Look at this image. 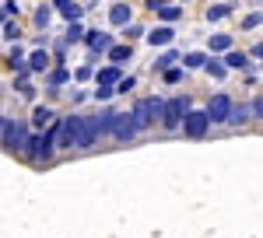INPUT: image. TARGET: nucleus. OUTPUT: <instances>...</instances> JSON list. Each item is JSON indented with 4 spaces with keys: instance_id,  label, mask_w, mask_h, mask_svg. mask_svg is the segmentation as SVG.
I'll return each mask as SVG.
<instances>
[{
    "instance_id": "16",
    "label": "nucleus",
    "mask_w": 263,
    "mask_h": 238,
    "mask_svg": "<svg viewBox=\"0 0 263 238\" xmlns=\"http://www.w3.org/2000/svg\"><path fill=\"white\" fill-rule=\"evenodd\" d=\"M28 63H32V70H46V67H49V56H46V49L32 53V60H28Z\"/></svg>"
},
{
    "instance_id": "33",
    "label": "nucleus",
    "mask_w": 263,
    "mask_h": 238,
    "mask_svg": "<svg viewBox=\"0 0 263 238\" xmlns=\"http://www.w3.org/2000/svg\"><path fill=\"white\" fill-rule=\"evenodd\" d=\"M253 56H263V42H256V46H253Z\"/></svg>"
},
{
    "instance_id": "34",
    "label": "nucleus",
    "mask_w": 263,
    "mask_h": 238,
    "mask_svg": "<svg viewBox=\"0 0 263 238\" xmlns=\"http://www.w3.org/2000/svg\"><path fill=\"white\" fill-rule=\"evenodd\" d=\"M256 112H260V116H263V98H260V102H256Z\"/></svg>"
},
{
    "instance_id": "11",
    "label": "nucleus",
    "mask_w": 263,
    "mask_h": 238,
    "mask_svg": "<svg viewBox=\"0 0 263 238\" xmlns=\"http://www.w3.org/2000/svg\"><path fill=\"white\" fill-rule=\"evenodd\" d=\"M53 4L60 7V14H63L67 21H78V18H81V7H78L74 0H53Z\"/></svg>"
},
{
    "instance_id": "26",
    "label": "nucleus",
    "mask_w": 263,
    "mask_h": 238,
    "mask_svg": "<svg viewBox=\"0 0 263 238\" xmlns=\"http://www.w3.org/2000/svg\"><path fill=\"white\" fill-rule=\"evenodd\" d=\"M63 81H67V70H63V67H60V70H57V74H53V77H49V84H53V88H60Z\"/></svg>"
},
{
    "instance_id": "8",
    "label": "nucleus",
    "mask_w": 263,
    "mask_h": 238,
    "mask_svg": "<svg viewBox=\"0 0 263 238\" xmlns=\"http://www.w3.org/2000/svg\"><path fill=\"white\" fill-rule=\"evenodd\" d=\"M182 126H186V133H190V137H203V133H207V126H211V116H207V112H190Z\"/></svg>"
},
{
    "instance_id": "14",
    "label": "nucleus",
    "mask_w": 263,
    "mask_h": 238,
    "mask_svg": "<svg viewBox=\"0 0 263 238\" xmlns=\"http://www.w3.org/2000/svg\"><path fill=\"white\" fill-rule=\"evenodd\" d=\"M158 14H162L165 21H179V18H182V7H176V4H165Z\"/></svg>"
},
{
    "instance_id": "2",
    "label": "nucleus",
    "mask_w": 263,
    "mask_h": 238,
    "mask_svg": "<svg viewBox=\"0 0 263 238\" xmlns=\"http://www.w3.org/2000/svg\"><path fill=\"white\" fill-rule=\"evenodd\" d=\"M193 109H190V98H168L165 102V109H162V123L168 126V130H176V126H182L186 123V116H190Z\"/></svg>"
},
{
    "instance_id": "23",
    "label": "nucleus",
    "mask_w": 263,
    "mask_h": 238,
    "mask_svg": "<svg viewBox=\"0 0 263 238\" xmlns=\"http://www.w3.org/2000/svg\"><path fill=\"white\" fill-rule=\"evenodd\" d=\"M35 25H39V28H49V11H46V7L35 11Z\"/></svg>"
},
{
    "instance_id": "17",
    "label": "nucleus",
    "mask_w": 263,
    "mask_h": 238,
    "mask_svg": "<svg viewBox=\"0 0 263 238\" xmlns=\"http://www.w3.org/2000/svg\"><path fill=\"white\" fill-rule=\"evenodd\" d=\"M49 119H53V112H49V109H42V105H39V109H35V112H32V123H35L39 130H42V126H46V123H49Z\"/></svg>"
},
{
    "instance_id": "24",
    "label": "nucleus",
    "mask_w": 263,
    "mask_h": 238,
    "mask_svg": "<svg viewBox=\"0 0 263 238\" xmlns=\"http://www.w3.org/2000/svg\"><path fill=\"white\" fill-rule=\"evenodd\" d=\"M246 116H249V109H246V105H235V112H232V123H246Z\"/></svg>"
},
{
    "instance_id": "5",
    "label": "nucleus",
    "mask_w": 263,
    "mask_h": 238,
    "mask_svg": "<svg viewBox=\"0 0 263 238\" xmlns=\"http://www.w3.org/2000/svg\"><path fill=\"white\" fill-rule=\"evenodd\" d=\"M162 109H165V102H158V98H141L137 105H134V112L130 116L137 119V126H151L155 123V116H162Z\"/></svg>"
},
{
    "instance_id": "29",
    "label": "nucleus",
    "mask_w": 263,
    "mask_h": 238,
    "mask_svg": "<svg viewBox=\"0 0 263 238\" xmlns=\"http://www.w3.org/2000/svg\"><path fill=\"white\" fill-rule=\"evenodd\" d=\"M207 67H211V74H214V77H221V74H224V67H221V63H218V60H211Z\"/></svg>"
},
{
    "instance_id": "6",
    "label": "nucleus",
    "mask_w": 263,
    "mask_h": 238,
    "mask_svg": "<svg viewBox=\"0 0 263 238\" xmlns=\"http://www.w3.org/2000/svg\"><path fill=\"white\" fill-rule=\"evenodd\" d=\"M232 112H235V105H232V98H228V95H214V98H211V105H207L211 123H232Z\"/></svg>"
},
{
    "instance_id": "21",
    "label": "nucleus",
    "mask_w": 263,
    "mask_h": 238,
    "mask_svg": "<svg viewBox=\"0 0 263 238\" xmlns=\"http://www.w3.org/2000/svg\"><path fill=\"white\" fill-rule=\"evenodd\" d=\"M168 63H176V53H165V56H158V60H155V67H158V70H172Z\"/></svg>"
},
{
    "instance_id": "27",
    "label": "nucleus",
    "mask_w": 263,
    "mask_h": 238,
    "mask_svg": "<svg viewBox=\"0 0 263 238\" xmlns=\"http://www.w3.org/2000/svg\"><path fill=\"white\" fill-rule=\"evenodd\" d=\"M81 35H84V32H81V28H78V25H70V28H67V42H78V39H81Z\"/></svg>"
},
{
    "instance_id": "7",
    "label": "nucleus",
    "mask_w": 263,
    "mask_h": 238,
    "mask_svg": "<svg viewBox=\"0 0 263 238\" xmlns=\"http://www.w3.org/2000/svg\"><path fill=\"white\" fill-rule=\"evenodd\" d=\"M137 130H141V126H137L134 116H116V123H112V137L116 140H134Z\"/></svg>"
},
{
    "instance_id": "32",
    "label": "nucleus",
    "mask_w": 263,
    "mask_h": 238,
    "mask_svg": "<svg viewBox=\"0 0 263 238\" xmlns=\"http://www.w3.org/2000/svg\"><path fill=\"white\" fill-rule=\"evenodd\" d=\"M14 11H18V4H14V0H4V14H7V18H11V14H14Z\"/></svg>"
},
{
    "instance_id": "18",
    "label": "nucleus",
    "mask_w": 263,
    "mask_h": 238,
    "mask_svg": "<svg viewBox=\"0 0 263 238\" xmlns=\"http://www.w3.org/2000/svg\"><path fill=\"white\" fill-rule=\"evenodd\" d=\"M182 63H186V67H193V70H197V67H207V56H203V53H190V56L182 60Z\"/></svg>"
},
{
    "instance_id": "4",
    "label": "nucleus",
    "mask_w": 263,
    "mask_h": 238,
    "mask_svg": "<svg viewBox=\"0 0 263 238\" xmlns=\"http://www.w3.org/2000/svg\"><path fill=\"white\" fill-rule=\"evenodd\" d=\"M60 126H63V123H57L49 133H42V137H35L32 144H28V151H32V158H35V161H49V154L57 151V140H60Z\"/></svg>"
},
{
    "instance_id": "9",
    "label": "nucleus",
    "mask_w": 263,
    "mask_h": 238,
    "mask_svg": "<svg viewBox=\"0 0 263 238\" xmlns=\"http://www.w3.org/2000/svg\"><path fill=\"white\" fill-rule=\"evenodd\" d=\"M88 46H91V53H109V49H112V39H109L105 32H91V35H88Z\"/></svg>"
},
{
    "instance_id": "30",
    "label": "nucleus",
    "mask_w": 263,
    "mask_h": 238,
    "mask_svg": "<svg viewBox=\"0 0 263 238\" xmlns=\"http://www.w3.org/2000/svg\"><path fill=\"white\" fill-rule=\"evenodd\" d=\"M109 95H112V88H109V84H99V91H95V98H109Z\"/></svg>"
},
{
    "instance_id": "3",
    "label": "nucleus",
    "mask_w": 263,
    "mask_h": 238,
    "mask_svg": "<svg viewBox=\"0 0 263 238\" xmlns=\"http://www.w3.org/2000/svg\"><path fill=\"white\" fill-rule=\"evenodd\" d=\"M4 147L7 151H21V147H28L32 140H28V133H25V126H21L18 119H11V116H4Z\"/></svg>"
},
{
    "instance_id": "31",
    "label": "nucleus",
    "mask_w": 263,
    "mask_h": 238,
    "mask_svg": "<svg viewBox=\"0 0 263 238\" xmlns=\"http://www.w3.org/2000/svg\"><path fill=\"white\" fill-rule=\"evenodd\" d=\"M179 77H182V70H165V81H168V84H176Z\"/></svg>"
},
{
    "instance_id": "20",
    "label": "nucleus",
    "mask_w": 263,
    "mask_h": 238,
    "mask_svg": "<svg viewBox=\"0 0 263 238\" xmlns=\"http://www.w3.org/2000/svg\"><path fill=\"white\" fill-rule=\"evenodd\" d=\"M224 63H228L232 70H239V67H246V56H242V53H228V60H224Z\"/></svg>"
},
{
    "instance_id": "13",
    "label": "nucleus",
    "mask_w": 263,
    "mask_h": 238,
    "mask_svg": "<svg viewBox=\"0 0 263 238\" xmlns=\"http://www.w3.org/2000/svg\"><path fill=\"white\" fill-rule=\"evenodd\" d=\"M99 81H102V84H109V88H112V84H120V70H116V67H105V70L99 74Z\"/></svg>"
},
{
    "instance_id": "1",
    "label": "nucleus",
    "mask_w": 263,
    "mask_h": 238,
    "mask_svg": "<svg viewBox=\"0 0 263 238\" xmlns=\"http://www.w3.org/2000/svg\"><path fill=\"white\" fill-rule=\"evenodd\" d=\"M99 133H102V130H99V123H95V119L70 116V119H63L57 147H81V151H88V147H95Z\"/></svg>"
},
{
    "instance_id": "28",
    "label": "nucleus",
    "mask_w": 263,
    "mask_h": 238,
    "mask_svg": "<svg viewBox=\"0 0 263 238\" xmlns=\"http://www.w3.org/2000/svg\"><path fill=\"white\" fill-rule=\"evenodd\" d=\"M260 21H263V11H256V14H249V18H246V28H256Z\"/></svg>"
},
{
    "instance_id": "15",
    "label": "nucleus",
    "mask_w": 263,
    "mask_h": 238,
    "mask_svg": "<svg viewBox=\"0 0 263 238\" xmlns=\"http://www.w3.org/2000/svg\"><path fill=\"white\" fill-rule=\"evenodd\" d=\"M109 60H112V63H123V60H130V46H112V49H109Z\"/></svg>"
},
{
    "instance_id": "10",
    "label": "nucleus",
    "mask_w": 263,
    "mask_h": 238,
    "mask_svg": "<svg viewBox=\"0 0 263 238\" xmlns=\"http://www.w3.org/2000/svg\"><path fill=\"white\" fill-rule=\"evenodd\" d=\"M172 39H176V32H172L168 25H165V28H155V32H147V42H151V46H168Z\"/></svg>"
},
{
    "instance_id": "19",
    "label": "nucleus",
    "mask_w": 263,
    "mask_h": 238,
    "mask_svg": "<svg viewBox=\"0 0 263 238\" xmlns=\"http://www.w3.org/2000/svg\"><path fill=\"white\" fill-rule=\"evenodd\" d=\"M232 46V35H211V49H228Z\"/></svg>"
},
{
    "instance_id": "22",
    "label": "nucleus",
    "mask_w": 263,
    "mask_h": 238,
    "mask_svg": "<svg viewBox=\"0 0 263 238\" xmlns=\"http://www.w3.org/2000/svg\"><path fill=\"white\" fill-rule=\"evenodd\" d=\"M224 14H228V7H224V4H218V7H211V11H207V18H211V21L224 18Z\"/></svg>"
},
{
    "instance_id": "12",
    "label": "nucleus",
    "mask_w": 263,
    "mask_h": 238,
    "mask_svg": "<svg viewBox=\"0 0 263 238\" xmlns=\"http://www.w3.org/2000/svg\"><path fill=\"white\" fill-rule=\"evenodd\" d=\"M109 21H112V25H130V7H126V4H116V7L109 11Z\"/></svg>"
},
{
    "instance_id": "25",
    "label": "nucleus",
    "mask_w": 263,
    "mask_h": 238,
    "mask_svg": "<svg viewBox=\"0 0 263 238\" xmlns=\"http://www.w3.org/2000/svg\"><path fill=\"white\" fill-rule=\"evenodd\" d=\"M21 32L18 28H14V21H7V25H4V39H18Z\"/></svg>"
}]
</instances>
